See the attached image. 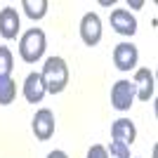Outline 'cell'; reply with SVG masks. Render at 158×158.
<instances>
[{"label": "cell", "mask_w": 158, "mask_h": 158, "mask_svg": "<svg viewBox=\"0 0 158 158\" xmlns=\"http://www.w3.org/2000/svg\"><path fill=\"white\" fill-rule=\"evenodd\" d=\"M43 83H45V90L50 94H59L66 90L69 85V64H66L61 57H47L45 64H43Z\"/></svg>", "instance_id": "obj_1"}, {"label": "cell", "mask_w": 158, "mask_h": 158, "mask_svg": "<svg viewBox=\"0 0 158 158\" xmlns=\"http://www.w3.org/2000/svg\"><path fill=\"white\" fill-rule=\"evenodd\" d=\"M47 47V38L43 28H28L24 35L19 38V57L26 64H35V61L43 59Z\"/></svg>", "instance_id": "obj_2"}, {"label": "cell", "mask_w": 158, "mask_h": 158, "mask_svg": "<svg viewBox=\"0 0 158 158\" xmlns=\"http://www.w3.org/2000/svg\"><path fill=\"white\" fill-rule=\"evenodd\" d=\"M54 127H57L54 113L50 111V109H38L35 116H33V120H31V130H33V135H35V139H40V142L52 139Z\"/></svg>", "instance_id": "obj_3"}, {"label": "cell", "mask_w": 158, "mask_h": 158, "mask_svg": "<svg viewBox=\"0 0 158 158\" xmlns=\"http://www.w3.org/2000/svg\"><path fill=\"white\" fill-rule=\"evenodd\" d=\"M132 102H135V85L125 78L116 80L111 87V106L116 111H130Z\"/></svg>", "instance_id": "obj_4"}, {"label": "cell", "mask_w": 158, "mask_h": 158, "mask_svg": "<svg viewBox=\"0 0 158 158\" xmlns=\"http://www.w3.org/2000/svg\"><path fill=\"white\" fill-rule=\"evenodd\" d=\"M78 28H80V40L87 47H94L102 40V19H99L97 12H85Z\"/></svg>", "instance_id": "obj_5"}, {"label": "cell", "mask_w": 158, "mask_h": 158, "mask_svg": "<svg viewBox=\"0 0 158 158\" xmlns=\"http://www.w3.org/2000/svg\"><path fill=\"white\" fill-rule=\"evenodd\" d=\"M135 97L139 102H149L153 99L156 94V78H153V71L151 69H135Z\"/></svg>", "instance_id": "obj_6"}, {"label": "cell", "mask_w": 158, "mask_h": 158, "mask_svg": "<svg viewBox=\"0 0 158 158\" xmlns=\"http://www.w3.org/2000/svg\"><path fill=\"white\" fill-rule=\"evenodd\" d=\"M139 61V50L132 43H118L113 47V64L118 71H135Z\"/></svg>", "instance_id": "obj_7"}, {"label": "cell", "mask_w": 158, "mask_h": 158, "mask_svg": "<svg viewBox=\"0 0 158 158\" xmlns=\"http://www.w3.org/2000/svg\"><path fill=\"white\" fill-rule=\"evenodd\" d=\"M24 99H26L28 104H40L43 102V97L47 94L45 90V83H43V76H40V71H31L24 78Z\"/></svg>", "instance_id": "obj_8"}, {"label": "cell", "mask_w": 158, "mask_h": 158, "mask_svg": "<svg viewBox=\"0 0 158 158\" xmlns=\"http://www.w3.org/2000/svg\"><path fill=\"white\" fill-rule=\"evenodd\" d=\"M19 28H21L19 12L14 7H2L0 10V35L5 40H14L19 35Z\"/></svg>", "instance_id": "obj_9"}, {"label": "cell", "mask_w": 158, "mask_h": 158, "mask_svg": "<svg viewBox=\"0 0 158 158\" xmlns=\"http://www.w3.org/2000/svg\"><path fill=\"white\" fill-rule=\"evenodd\" d=\"M109 21H111V28L116 33H120V35H127V38H130V35L137 33V19H135V14H130L127 10H113Z\"/></svg>", "instance_id": "obj_10"}, {"label": "cell", "mask_w": 158, "mask_h": 158, "mask_svg": "<svg viewBox=\"0 0 158 158\" xmlns=\"http://www.w3.org/2000/svg\"><path fill=\"white\" fill-rule=\"evenodd\" d=\"M111 137L132 146V142L137 139V127H135V123L130 118H118V120H113V125H111Z\"/></svg>", "instance_id": "obj_11"}, {"label": "cell", "mask_w": 158, "mask_h": 158, "mask_svg": "<svg viewBox=\"0 0 158 158\" xmlns=\"http://www.w3.org/2000/svg\"><path fill=\"white\" fill-rule=\"evenodd\" d=\"M21 10L26 12L28 19L38 21V19H43V17L47 14L50 2H47V0H21Z\"/></svg>", "instance_id": "obj_12"}, {"label": "cell", "mask_w": 158, "mask_h": 158, "mask_svg": "<svg viewBox=\"0 0 158 158\" xmlns=\"http://www.w3.org/2000/svg\"><path fill=\"white\" fill-rule=\"evenodd\" d=\"M17 99V83L12 80V76L0 78V106H10Z\"/></svg>", "instance_id": "obj_13"}, {"label": "cell", "mask_w": 158, "mask_h": 158, "mask_svg": "<svg viewBox=\"0 0 158 158\" xmlns=\"http://www.w3.org/2000/svg\"><path fill=\"white\" fill-rule=\"evenodd\" d=\"M12 69H14V57L10 52V47L0 45V78L12 76Z\"/></svg>", "instance_id": "obj_14"}, {"label": "cell", "mask_w": 158, "mask_h": 158, "mask_svg": "<svg viewBox=\"0 0 158 158\" xmlns=\"http://www.w3.org/2000/svg\"><path fill=\"white\" fill-rule=\"evenodd\" d=\"M85 158H109V153H106V146L92 144L90 149H87V156H85Z\"/></svg>", "instance_id": "obj_15"}, {"label": "cell", "mask_w": 158, "mask_h": 158, "mask_svg": "<svg viewBox=\"0 0 158 158\" xmlns=\"http://www.w3.org/2000/svg\"><path fill=\"white\" fill-rule=\"evenodd\" d=\"M47 158H69V153H66V151H61V149H54V151H50V153H47Z\"/></svg>", "instance_id": "obj_16"}, {"label": "cell", "mask_w": 158, "mask_h": 158, "mask_svg": "<svg viewBox=\"0 0 158 158\" xmlns=\"http://www.w3.org/2000/svg\"><path fill=\"white\" fill-rule=\"evenodd\" d=\"M127 5H130L132 10H142V7H144V0H130Z\"/></svg>", "instance_id": "obj_17"}]
</instances>
